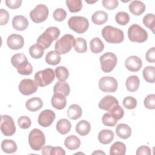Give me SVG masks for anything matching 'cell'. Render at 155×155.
I'll return each instance as SVG.
<instances>
[{
  "mask_svg": "<svg viewBox=\"0 0 155 155\" xmlns=\"http://www.w3.org/2000/svg\"><path fill=\"white\" fill-rule=\"evenodd\" d=\"M126 150L127 148L123 142L117 141L111 146L110 149V154L124 155L126 153Z\"/></svg>",
  "mask_w": 155,
  "mask_h": 155,
  "instance_id": "33",
  "label": "cell"
},
{
  "mask_svg": "<svg viewBox=\"0 0 155 155\" xmlns=\"http://www.w3.org/2000/svg\"><path fill=\"white\" fill-rule=\"evenodd\" d=\"M55 75L59 81H65L69 77V71L66 67L59 66L55 69Z\"/></svg>",
  "mask_w": 155,
  "mask_h": 155,
  "instance_id": "39",
  "label": "cell"
},
{
  "mask_svg": "<svg viewBox=\"0 0 155 155\" xmlns=\"http://www.w3.org/2000/svg\"><path fill=\"white\" fill-rule=\"evenodd\" d=\"M128 37L130 41L142 43L148 39L147 31L138 24H132L128 29Z\"/></svg>",
  "mask_w": 155,
  "mask_h": 155,
  "instance_id": "4",
  "label": "cell"
},
{
  "mask_svg": "<svg viewBox=\"0 0 155 155\" xmlns=\"http://www.w3.org/2000/svg\"><path fill=\"white\" fill-rule=\"evenodd\" d=\"M30 147L34 151H39L42 149L45 143V137L43 132L38 129H33L28 134V137Z\"/></svg>",
  "mask_w": 155,
  "mask_h": 155,
  "instance_id": "3",
  "label": "cell"
},
{
  "mask_svg": "<svg viewBox=\"0 0 155 155\" xmlns=\"http://www.w3.org/2000/svg\"><path fill=\"white\" fill-rule=\"evenodd\" d=\"M56 130L61 134H67L71 130V122L67 119H61L56 123Z\"/></svg>",
  "mask_w": 155,
  "mask_h": 155,
  "instance_id": "28",
  "label": "cell"
},
{
  "mask_svg": "<svg viewBox=\"0 0 155 155\" xmlns=\"http://www.w3.org/2000/svg\"><path fill=\"white\" fill-rule=\"evenodd\" d=\"M144 79L149 83L155 82V68L153 66H147L142 71Z\"/></svg>",
  "mask_w": 155,
  "mask_h": 155,
  "instance_id": "35",
  "label": "cell"
},
{
  "mask_svg": "<svg viewBox=\"0 0 155 155\" xmlns=\"http://www.w3.org/2000/svg\"><path fill=\"white\" fill-rule=\"evenodd\" d=\"M136 153L137 155H150L151 154V149L148 146H140L137 149Z\"/></svg>",
  "mask_w": 155,
  "mask_h": 155,
  "instance_id": "53",
  "label": "cell"
},
{
  "mask_svg": "<svg viewBox=\"0 0 155 155\" xmlns=\"http://www.w3.org/2000/svg\"><path fill=\"white\" fill-rule=\"evenodd\" d=\"M125 66L131 72H136L140 70L142 66V61L137 56H130L125 61Z\"/></svg>",
  "mask_w": 155,
  "mask_h": 155,
  "instance_id": "14",
  "label": "cell"
},
{
  "mask_svg": "<svg viewBox=\"0 0 155 155\" xmlns=\"http://www.w3.org/2000/svg\"><path fill=\"white\" fill-rule=\"evenodd\" d=\"M118 104V100L115 97L110 95H107L104 96L99 101L98 107L100 109L109 111L114 105Z\"/></svg>",
  "mask_w": 155,
  "mask_h": 155,
  "instance_id": "16",
  "label": "cell"
},
{
  "mask_svg": "<svg viewBox=\"0 0 155 155\" xmlns=\"http://www.w3.org/2000/svg\"><path fill=\"white\" fill-rule=\"evenodd\" d=\"M90 48L91 51L93 53L97 54L103 51L104 48V45L99 38L95 37L90 41Z\"/></svg>",
  "mask_w": 155,
  "mask_h": 155,
  "instance_id": "32",
  "label": "cell"
},
{
  "mask_svg": "<svg viewBox=\"0 0 155 155\" xmlns=\"http://www.w3.org/2000/svg\"><path fill=\"white\" fill-rule=\"evenodd\" d=\"M101 68L105 73L111 72L116 67L117 62L116 55L111 52H107L100 56Z\"/></svg>",
  "mask_w": 155,
  "mask_h": 155,
  "instance_id": "7",
  "label": "cell"
},
{
  "mask_svg": "<svg viewBox=\"0 0 155 155\" xmlns=\"http://www.w3.org/2000/svg\"><path fill=\"white\" fill-rule=\"evenodd\" d=\"M11 63L17 69V71L24 68L30 64L27 56L23 53H16L13 55L11 58Z\"/></svg>",
  "mask_w": 155,
  "mask_h": 155,
  "instance_id": "15",
  "label": "cell"
},
{
  "mask_svg": "<svg viewBox=\"0 0 155 155\" xmlns=\"http://www.w3.org/2000/svg\"><path fill=\"white\" fill-rule=\"evenodd\" d=\"M140 81L137 76H130L126 80L125 86L127 90L130 92H135L139 88Z\"/></svg>",
  "mask_w": 155,
  "mask_h": 155,
  "instance_id": "25",
  "label": "cell"
},
{
  "mask_svg": "<svg viewBox=\"0 0 155 155\" xmlns=\"http://www.w3.org/2000/svg\"><path fill=\"white\" fill-rule=\"evenodd\" d=\"M29 54L34 59H40L42 57L44 53V48L38 44H35L29 48Z\"/></svg>",
  "mask_w": 155,
  "mask_h": 155,
  "instance_id": "34",
  "label": "cell"
},
{
  "mask_svg": "<svg viewBox=\"0 0 155 155\" xmlns=\"http://www.w3.org/2000/svg\"><path fill=\"white\" fill-rule=\"evenodd\" d=\"M128 8L133 15L139 16L145 12L146 7L145 4L140 1H133L129 4Z\"/></svg>",
  "mask_w": 155,
  "mask_h": 155,
  "instance_id": "19",
  "label": "cell"
},
{
  "mask_svg": "<svg viewBox=\"0 0 155 155\" xmlns=\"http://www.w3.org/2000/svg\"><path fill=\"white\" fill-rule=\"evenodd\" d=\"M54 39L51 35L47 31H45L38 38L37 43L41 45L44 49H47L50 47Z\"/></svg>",
  "mask_w": 155,
  "mask_h": 155,
  "instance_id": "23",
  "label": "cell"
},
{
  "mask_svg": "<svg viewBox=\"0 0 155 155\" xmlns=\"http://www.w3.org/2000/svg\"><path fill=\"white\" fill-rule=\"evenodd\" d=\"M18 124L19 127L22 129H28L31 125V120L30 118L26 116H21L18 119Z\"/></svg>",
  "mask_w": 155,
  "mask_h": 155,
  "instance_id": "47",
  "label": "cell"
},
{
  "mask_svg": "<svg viewBox=\"0 0 155 155\" xmlns=\"http://www.w3.org/2000/svg\"><path fill=\"white\" fill-rule=\"evenodd\" d=\"M92 154H105V153L104 151H102L101 150H97V151H94Z\"/></svg>",
  "mask_w": 155,
  "mask_h": 155,
  "instance_id": "56",
  "label": "cell"
},
{
  "mask_svg": "<svg viewBox=\"0 0 155 155\" xmlns=\"http://www.w3.org/2000/svg\"><path fill=\"white\" fill-rule=\"evenodd\" d=\"M45 31H47L48 33H49L51 35V36L54 39V41L56 40L60 35V30L56 27H54V26L50 27L47 28L45 30Z\"/></svg>",
  "mask_w": 155,
  "mask_h": 155,
  "instance_id": "52",
  "label": "cell"
},
{
  "mask_svg": "<svg viewBox=\"0 0 155 155\" xmlns=\"http://www.w3.org/2000/svg\"><path fill=\"white\" fill-rule=\"evenodd\" d=\"M38 85L35 81L31 79H22L18 86L19 92L25 96H29L35 93L38 90Z\"/></svg>",
  "mask_w": 155,
  "mask_h": 155,
  "instance_id": "11",
  "label": "cell"
},
{
  "mask_svg": "<svg viewBox=\"0 0 155 155\" xmlns=\"http://www.w3.org/2000/svg\"><path fill=\"white\" fill-rule=\"evenodd\" d=\"M154 20V15L153 13H148L145 15L143 18V24H144V25L150 28L153 33H154L155 28Z\"/></svg>",
  "mask_w": 155,
  "mask_h": 155,
  "instance_id": "40",
  "label": "cell"
},
{
  "mask_svg": "<svg viewBox=\"0 0 155 155\" xmlns=\"http://www.w3.org/2000/svg\"><path fill=\"white\" fill-rule=\"evenodd\" d=\"M52 106L57 110H62L67 104L66 96L61 93H54L51 99Z\"/></svg>",
  "mask_w": 155,
  "mask_h": 155,
  "instance_id": "17",
  "label": "cell"
},
{
  "mask_svg": "<svg viewBox=\"0 0 155 155\" xmlns=\"http://www.w3.org/2000/svg\"><path fill=\"white\" fill-rule=\"evenodd\" d=\"M68 25L71 30L76 33L82 34L88 30L89 27V22L85 17L74 16L68 19Z\"/></svg>",
  "mask_w": 155,
  "mask_h": 155,
  "instance_id": "5",
  "label": "cell"
},
{
  "mask_svg": "<svg viewBox=\"0 0 155 155\" xmlns=\"http://www.w3.org/2000/svg\"><path fill=\"white\" fill-rule=\"evenodd\" d=\"M114 137V133L110 130L104 129L98 134V140L102 144H108L111 142Z\"/></svg>",
  "mask_w": 155,
  "mask_h": 155,
  "instance_id": "22",
  "label": "cell"
},
{
  "mask_svg": "<svg viewBox=\"0 0 155 155\" xmlns=\"http://www.w3.org/2000/svg\"><path fill=\"white\" fill-rule=\"evenodd\" d=\"M102 123L108 127H114L117 123V120L115 119L109 113H105L102 118Z\"/></svg>",
  "mask_w": 155,
  "mask_h": 155,
  "instance_id": "44",
  "label": "cell"
},
{
  "mask_svg": "<svg viewBox=\"0 0 155 155\" xmlns=\"http://www.w3.org/2000/svg\"><path fill=\"white\" fill-rule=\"evenodd\" d=\"M99 89L104 93H114L118 87L117 80L111 76H104L99 81Z\"/></svg>",
  "mask_w": 155,
  "mask_h": 155,
  "instance_id": "10",
  "label": "cell"
},
{
  "mask_svg": "<svg viewBox=\"0 0 155 155\" xmlns=\"http://www.w3.org/2000/svg\"><path fill=\"white\" fill-rule=\"evenodd\" d=\"M65 151L61 147H53L51 151V155H65Z\"/></svg>",
  "mask_w": 155,
  "mask_h": 155,
  "instance_id": "54",
  "label": "cell"
},
{
  "mask_svg": "<svg viewBox=\"0 0 155 155\" xmlns=\"http://www.w3.org/2000/svg\"><path fill=\"white\" fill-rule=\"evenodd\" d=\"M1 131L5 136H12L16 132V126L13 118L8 115L1 116Z\"/></svg>",
  "mask_w": 155,
  "mask_h": 155,
  "instance_id": "9",
  "label": "cell"
},
{
  "mask_svg": "<svg viewBox=\"0 0 155 155\" xmlns=\"http://www.w3.org/2000/svg\"><path fill=\"white\" fill-rule=\"evenodd\" d=\"M43 106V102L39 97H32L28 99L25 102L26 108L32 112L37 111L40 110Z\"/></svg>",
  "mask_w": 155,
  "mask_h": 155,
  "instance_id": "20",
  "label": "cell"
},
{
  "mask_svg": "<svg viewBox=\"0 0 155 155\" xmlns=\"http://www.w3.org/2000/svg\"><path fill=\"white\" fill-rule=\"evenodd\" d=\"M122 104L125 108L128 110H132L136 107L137 100L134 97L128 96L124 99Z\"/></svg>",
  "mask_w": 155,
  "mask_h": 155,
  "instance_id": "43",
  "label": "cell"
},
{
  "mask_svg": "<svg viewBox=\"0 0 155 155\" xmlns=\"http://www.w3.org/2000/svg\"><path fill=\"white\" fill-rule=\"evenodd\" d=\"M49 14L48 7L44 4H38L30 13L31 21L35 23H41L45 21Z\"/></svg>",
  "mask_w": 155,
  "mask_h": 155,
  "instance_id": "8",
  "label": "cell"
},
{
  "mask_svg": "<svg viewBox=\"0 0 155 155\" xmlns=\"http://www.w3.org/2000/svg\"><path fill=\"white\" fill-rule=\"evenodd\" d=\"M61 57L59 54L56 53L55 51H50L47 53L45 56L46 62L51 65H56L60 63Z\"/></svg>",
  "mask_w": 155,
  "mask_h": 155,
  "instance_id": "36",
  "label": "cell"
},
{
  "mask_svg": "<svg viewBox=\"0 0 155 155\" xmlns=\"http://www.w3.org/2000/svg\"><path fill=\"white\" fill-rule=\"evenodd\" d=\"M28 25V21L27 19L22 15L15 16L12 19V26L16 30H25Z\"/></svg>",
  "mask_w": 155,
  "mask_h": 155,
  "instance_id": "18",
  "label": "cell"
},
{
  "mask_svg": "<svg viewBox=\"0 0 155 155\" xmlns=\"http://www.w3.org/2000/svg\"><path fill=\"white\" fill-rule=\"evenodd\" d=\"M108 14L102 10L95 12L91 16V20L96 25H102L105 23L108 20Z\"/></svg>",
  "mask_w": 155,
  "mask_h": 155,
  "instance_id": "26",
  "label": "cell"
},
{
  "mask_svg": "<svg viewBox=\"0 0 155 155\" xmlns=\"http://www.w3.org/2000/svg\"><path fill=\"white\" fill-rule=\"evenodd\" d=\"M52 148L53 147L50 145L44 146L42 148V154L43 155H50Z\"/></svg>",
  "mask_w": 155,
  "mask_h": 155,
  "instance_id": "55",
  "label": "cell"
},
{
  "mask_svg": "<svg viewBox=\"0 0 155 155\" xmlns=\"http://www.w3.org/2000/svg\"><path fill=\"white\" fill-rule=\"evenodd\" d=\"M108 113L116 120L122 119L124 115V110L122 107L118 105H114Z\"/></svg>",
  "mask_w": 155,
  "mask_h": 155,
  "instance_id": "42",
  "label": "cell"
},
{
  "mask_svg": "<svg viewBox=\"0 0 155 155\" xmlns=\"http://www.w3.org/2000/svg\"><path fill=\"white\" fill-rule=\"evenodd\" d=\"M97 1H97H93V2H91V1H85V2H87V3H89V4H93V3H95V2H96Z\"/></svg>",
  "mask_w": 155,
  "mask_h": 155,
  "instance_id": "57",
  "label": "cell"
},
{
  "mask_svg": "<svg viewBox=\"0 0 155 155\" xmlns=\"http://www.w3.org/2000/svg\"><path fill=\"white\" fill-rule=\"evenodd\" d=\"M16 143L11 139H4L1 142L2 150L7 154L14 153L17 150Z\"/></svg>",
  "mask_w": 155,
  "mask_h": 155,
  "instance_id": "30",
  "label": "cell"
},
{
  "mask_svg": "<svg viewBox=\"0 0 155 155\" xmlns=\"http://www.w3.org/2000/svg\"><path fill=\"white\" fill-rule=\"evenodd\" d=\"M54 93H61L65 96H67L70 93V88L68 83L65 81L57 82L53 88Z\"/></svg>",
  "mask_w": 155,
  "mask_h": 155,
  "instance_id": "31",
  "label": "cell"
},
{
  "mask_svg": "<svg viewBox=\"0 0 155 155\" xmlns=\"http://www.w3.org/2000/svg\"><path fill=\"white\" fill-rule=\"evenodd\" d=\"M116 133L117 136L123 139L129 138L131 134V129L130 127L125 124H119L116 126Z\"/></svg>",
  "mask_w": 155,
  "mask_h": 155,
  "instance_id": "21",
  "label": "cell"
},
{
  "mask_svg": "<svg viewBox=\"0 0 155 155\" xmlns=\"http://www.w3.org/2000/svg\"><path fill=\"white\" fill-rule=\"evenodd\" d=\"M73 47L76 51L79 53H85L87 50V41L84 38H82L79 37L75 39Z\"/></svg>",
  "mask_w": 155,
  "mask_h": 155,
  "instance_id": "37",
  "label": "cell"
},
{
  "mask_svg": "<svg viewBox=\"0 0 155 155\" xmlns=\"http://www.w3.org/2000/svg\"><path fill=\"white\" fill-rule=\"evenodd\" d=\"M91 130L90 122L85 120H82L78 122L76 125V131L81 136H84L87 135Z\"/></svg>",
  "mask_w": 155,
  "mask_h": 155,
  "instance_id": "29",
  "label": "cell"
},
{
  "mask_svg": "<svg viewBox=\"0 0 155 155\" xmlns=\"http://www.w3.org/2000/svg\"><path fill=\"white\" fill-rule=\"evenodd\" d=\"M9 18L8 12L6 10L1 8L0 10V25H4L7 24L8 22Z\"/></svg>",
  "mask_w": 155,
  "mask_h": 155,
  "instance_id": "49",
  "label": "cell"
},
{
  "mask_svg": "<svg viewBox=\"0 0 155 155\" xmlns=\"http://www.w3.org/2000/svg\"><path fill=\"white\" fill-rule=\"evenodd\" d=\"M102 3L103 6L109 10H114L119 4V2L117 0H103Z\"/></svg>",
  "mask_w": 155,
  "mask_h": 155,
  "instance_id": "48",
  "label": "cell"
},
{
  "mask_svg": "<svg viewBox=\"0 0 155 155\" xmlns=\"http://www.w3.org/2000/svg\"><path fill=\"white\" fill-rule=\"evenodd\" d=\"M115 21L120 25H125L130 21V16L125 12H119L115 16Z\"/></svg>",
  "mask_w": 155,
  "mask_h": 155,
  "instance_id": "41",
  "label": "cell"
},
{
  "mask_svg": "<svg viewBox=\"0 0 155 155\" xmlns=\"http://www.w3.org/2000/svg\"><path fill=\"white\" fill-rule=\"evenodd\" d=\"M67 116L71 120H76L80 118L82 114L81 107L78 104H72L68 108Z\"/></svg>",
  "mask_w": 155,
  "mask_h": 155,
  "instance_id": "27",
  "label": "cell"
},
{
  "mask_svg": "<svg viewBox=\"0 0 155 155\" xmlns=\"http://www.w3.org/2000/svg\"><path fill=\"white\" fill-rule=\"evenodd\" d=\"M6 5L11 9H16L21 7L22 4L21 0H5Z\"/></svg>",
  "mask_w": 155,
  "mask_h": 155,
  "instance_id": "50",
  "label": "cell"
},
{
  "mask_svg": "<svg viewBox=\"0 0 155 155\" xmlns=\"http://www.w3.org/2000/svg\"><path fill=\"white\" fill-rule=\"evenodd\" d=\"M64 145L70 150H75L81 145L80 139L75 135H70L64 140Z\"/></svg>",
  "mask_w": 155,
  "mask_h": 155,
  "instance_id": "24",
  "label": "cell"
},
{
  "mask_svg": "<svg viewBox=\"0 0 155 155\" xmlns=\"http://www.w3.org/2000/svg\"><path fill=\"white\" fill-rule=\"evenodd\" d=\"M53 16L55 21L61 22L66 18L67 12L64 9L62 8H58L54 10L53 14Z\"/></svg>",
  "mask_w": 155,
  "mask_h": 155,
  "instance_id": "46",
  "label": "cell"
},
{
  "mask_svg": "<svg viewBox=\"0 0 155 155\" xmlns=\"http://www.w3.org/2000/svg\"><path fill=\"white\" fill-rule=\"evenodd\" d=\"M102 35L107 42L111 44H119L124 39L123 31L111 25H107L103 28Z\"/></svg>",
  "mask_w": 155,
  "mask_h": 155,
  "instance_id": "1",
  "label": "cell"
},
{
  "mask_svg": "<svg viewBox=\"0 0 155 155\" xmlns=\"http://www.w3.org/2000/svg\"><path fill=\"white\" fill-rule=\"evenodd\" d=\"M54 70L48 68L36 72L35 75V81L38 86L43 87L50 84L54 81Z\"/></svg>",
  "mask_w": 155,
  "mask_h": 155,
  "instance_id": "6",
  "label": "cell"
},
{
  "mask_svg": "<svg viewBox=\"0 0 155 155\" xmlns=\"http://www.w3.org/2000/svg\"><path fill=\"white\" fill-rule=\"evenodd\" d=\"M56 118V114L51 110H45L41 112L38 118V124L42 127L50 126Z\"/></svg>",
  "mask_w": 155,
  "mask_h": 155,
  "instance_id": "12",
  "label": "cell"
},
{
  "mask_svg": "<svg viewBox=\"0 0 155 155\" xmlns=\"http://www.w3.org/2000/svg\"><path fill=\"white\" fill-rule=\"evenodd\" d=\"M75 38L70 34H65L55 43L54 50L59 54H64L69 52L74 45Z\"/></svg>",
  "mask_w": 155,
  "mask_h": 155,
  "instance_id": "2",
  "label": "cell"
},
{
  "mask_svg": "<svg viewBox=\"0 0 155 155\" xmlns=\"http://www.w3.org/2000/svg\"><path fill=\"white\" fill-rule=\"evenodd\" d=\"M66 5L71 13L79 12L82 8V2L81 0H67Z\"/></svg>",
  "mask_w": 155,
  "mask_h": 155,
  "instance_id": "38",
  "label": "cell"
},
{
  "mask_svg": "<svg viewBox=\"0 0 155 155\" xmlns=\"http://www.w3.org/2000/svg\"><path fill=\"white\" fill-rule=\"evenodd\" d=\"M145 58L149 62L153 63L155 62V47L148 49L145 54Z\"/></svg>",
  "mask_w": 155,
  "mask_h": 155,
  "instance_id": "51",
  "label": "cell"
},
{
  "mask_svg": "<svg viewBox=\"0 0 155 155\" xmlns=\"http://www.w3.org/2000/svg\"><path fill=\"white\" fill-rule=\"evenodd\" d=\"M144 106L149 110L155 108V94H150L147 95L143 101Z\"/></svg>",
  "mask_w": 155,
  "mask_h": 155,
  "instance_id": "45",
  "label": "cell"
},
{
  "mask_svg": "<svg viewBox=\"0 0 155 155\" xmlns=\"http://www.w3.org/2000/svg\"><path fill=\"white\" fill-rule=\"evenodd\" d=\"M7 44L12 50H19L22 48L24 45V39L21 35L13 33L7 38Z\"/></svg>",
  "mask_w": 155,
  "mask_h": 155,
  "instance_id": "13",
  "label": "cell"
}]
</instances>
